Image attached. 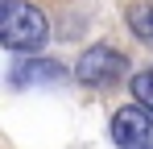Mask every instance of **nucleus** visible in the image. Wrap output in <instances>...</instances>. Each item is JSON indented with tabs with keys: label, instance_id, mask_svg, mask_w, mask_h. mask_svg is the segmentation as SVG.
<instances>
[{
	"label": "nucleus",
	"instance_id": "obj_1",
	"mask_svg": "<svg viewBox=\"0 0 153 149\" xmlns=\"http://www.w3.org/2000/svg\"><path fill=\"white\" fill-rule=\"evenodd\" d=\"M0 42L13 54H37L50 42V21L29 0H4L0 4Z\"/></svg>",
	"mask_w": 153,
	"mask_h": 149
},
{
	"label": "nucleus",
	"instance_id": "obj_2",
	"mask_svg": "<svg viewBox=\"0 0 153 149\" xmlns=\"http://www.w3.org/2000/svg\"><path fill=\"white\" fill-rule=\"evenodd\" d=\"M124 71H128V58L120 54L116 46H87L83 54L75 58V79L83 83V87H112L116 79H124Z\"/></svg>",
	"mask_w": 153,
	"mask_h": 149
},
{
	"label": "nucleus",
	"instance_id": "obj_3",
	"mask_svg": "<svg viewBox=\"0 0 153 149\" xmlns=\"http://www.w3.org/2000/svg\"><path fill=\"white\" fill-rule=\"evenodd\" d=\"M112 141L120 149H153V112L137 99L112 116Z\"/></svg>",
	"mask_w": 153,
	"mask_h": 149
},
{
	"label": "nucleus",
	"instance_id": "obj_4",
	"mask_svg": "<svg viewBox=\"0 0 153 149\" xmlns=\"http://www.w3.org/2000/svg\"><path fill=\"white\" fill-rule=\"evenodd\" d=\"M66 79V66L54 62V58H37V54H25L21 62H13L8 71V83L13 87H54Z\"/></svg>",
	"mask_w": 153,
	"mask_h": 149
},
{
	"label": "nucleus",
	"instance_id": "obj_5",
	"mask_svg": "<svg viewBox=\"0 0 153 149\" xmlns=\"http://www.w3.org/2000/svg\"><path fill=\"white\" fill-rule=\"evenodd\" d=\"M128 25H132V33H137L141 42L153 46V4H137V8H128Z\"/></svg>",
	"mask_w": 153,
	"mask_h": 149
},
{
	"label": "nucleus",
	"instance_id": "obj_6",
	"mask_svg": "<svg viewBox=\"0 0 153 149\" xmlns=\"http://www.w3.org/2000/svg\"><path fill=\"white\" fill-rule=\"evenodd\" d=\"M132 99H141V104H145V108L153 112V71L132 74Z\"/></svg>",
	"mask_w": 153,
	"mask_h": 149
}]
</instances>
